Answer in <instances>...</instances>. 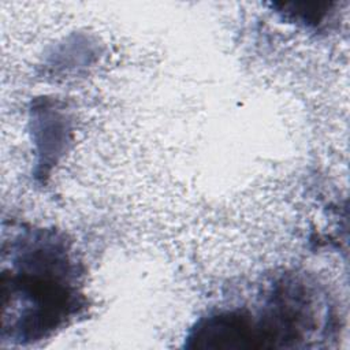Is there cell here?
I'll return each mask as SVG.
<instances>
[{"instance_id": "6da1fadb", "label": "cell", "mask_w": 350, "mask_h": 350, "mask_svg": "<svg viewBox=\"0 0 350 350\" xmlns=\"http://www.w3.org/2000/svg\"><path fill=\"white\" fill-rule=\"evenodd\" d=\"M11 269L3 272L4 332L14 343L41 340L81 306L78 268L52 231L37 230L11 245Z\"/></svg>"}]
</instances>
